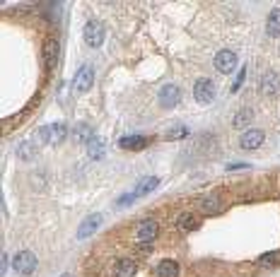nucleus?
<instances>
[{
    "instance_id": "1",
    "label": "nucleus",
    "mask_w": 280,
    "mask_h": 277,
    "mask_svg": "<svg viewBox=\"0 0 280 277\" xmlns=\"http://www.w3.org/2000/svg\"><path fill=\"white\" fill-rule=\"evenodd\" d=\"M12 268L19 275H32L37 270V256L32 251H19L17 256H15V260H12Z\"/></svg>"
},
{
    "instance_id": "2",
    "label": "nucleus",
    "mask_w": 280,
    "mask_h": 277,
    "mask_svg": "<svg viewBox=\"0 0 280 277\" xmlns=\"http://www.w3.org/2000/svg\"><path fill=\"white\" fill-rule=\"evenodd\" d=\"M82 37H85V44H87V46H92V48L102 46V41H104V24H102V22H97V19L87 22V27H85Z\"/></svg>"
},
{
    "instance_id": "3",
    "label": "nucleus",
    "mask_w": 280,
    "mask_h": 277,
    "mask_svg": "<svg viewBox=\"0 0 280 277\" xmlns=\"http://www.w3.org/2000/svg\"><path fill=\"white\" fill-rule=\"evenodd\" d=\"M193 97L201 104H210L215 99V84L210 80H198L196 87H193Z\"/></svg>"
},
{
    "instance_id": "4",
    "label": "nucleus",
    "mask_w": 280,
    "mask_h": 277,
    "mask_svg": "<svg viewBox=\"0 0 280 277\" xmlns=\"http://www.w3.org/2000/svg\"><path fill=\"white\" fill-rule=\"evenodd\" d=\"M179 99H181V89H179L177 84H167V87H162V89H159V104H162L164 109L177 106Z\"/></svg>"
},
{
    "instance_id": "5",
    "label": "nucleus",
    "mask_w": 280,
    "mask_h": 277,
    "mask_svg": "<svg viewBox=\"0 0 280 277\" xmlns=\"http://www.w3.org/2000/svg\"><path fill=\"white\" fill-rule=\"evenodd\" d=\"M239 145L244 149H256L263 145V130L259 128H249L242 133V138H239Z\"/></svg>"
},
{
    "instance_id": "6",
    "label": "nucleus",
    "mask_w": 280,
    "mask_h": 277,
    "mask_svg": "<svg viewBox=\"0 0 280 277\" xmlns=\"http://www.w3.org/2000/svg\"><path fill=\"white\" fill-rule=\"evenodd\" d=\"M92 82H94V70L90 68V65H85L82 70H80V73L75 75L73 87H75V92H90Z\"/></svg>"
},
{
    "instance_id": "7",
    "label": "nucleus",
    "mask_w": 280,
    "mask_h": 277,
    "mask_svg": "<svg viewBox=\"0 0 280 277\" xmlns=\"http://www.w3.org/2000/svg\"><path fill=\"white\" fill-rule=\"evenodd\" d=\"M215 68L220 70V73H232L234 68H237V55L232 51H220V53L215 55Z\"/></svg>"
},
{
    "instance_id": "8",
    "label": "nucleus",
    "mask_w": 280,
    "mask_h": 277,
    "mask_svg": "<svg viewBox=\"0 0 280 277\" xmlns=\"http://www.w3.org/2000/svg\"><path fill=\"white\" fill-rule=\"evenodd\" d=\"M44 60H46V70H56V65H58L56 39H46V41H44Z\"/></svg>"
},
{
    "instance_id": "9",
    "label": "nucleus",
    "mask_w": 280,
    "mask_h": 277,
    "mask_svg": "<svg viewBox=\"0 0 280 277\" xmlns=\"http://www.w3.org/2000/svg\"><path fill=\"white\" fill-rule=\"evenodd\" d=\"M135 229H138V231H135V234H138V239L148 243V241H152L155 236H157L159 227H157V222H155V220H145V222H140Z\"/></svg>"
},
{
    "instance_id": "10",
    "label": "nucleus",
    "mask_w": 280,
    "mask_h": 277,
    "mask_svg": "<svg viewBox=\"0 0 280 277\" xmlns=\"http://www.w3.org/2000/svg\"><path fill=\"white\" fill-rule=\"evenodd\" d=\"M99 224H102V214H90V217L80 224V229H77V239H85V236L94 234V229H97Z\"/></svg>"
},
{
    "instance_id": "11",
    "label": "nucleus",
    "mask_w": 280,
    "mask_h": 277,
    "mask_svg": "<svg viewBox=\"0 0 280 277\" xmlns=\"http://www.w3.org/2000/svg\"><path fill=\"white\" fill-rule=\"evenodd\" d=\"M135 270H138V265L131 258H121L116 263V277H135Z\"/></svg>"
},
{
    "instance_id": "12",
    "label": "nucleus",
    "mask_w": 280,
    "mask_h": 277,
    "mask_svg": "<svg viewBox=\"0 0 280 277\" xmlns=\"http://www.w3.org/2000/svg\"><path fill=\"white\" fill-rule=\"evenodd\" d=\"M157 176H148V178H143V181H140L138 183V188H135V191H133V195H135V198H140V195H148L150 191H155V188H157Z\"/></svg>"
},
{
    "instance_id": "13",
    "label": "nucleus",
    "mask_w": 280,
    "mask_h": 277,
    "mask_svg": "<svg viewBox=\"0 0 280 277\" xmlns=\"http://www.w3.org/2000/svg\"><path fill=\"white\" fill-rule=\"evenodd\" d=\"M157 275L159 277H179V263H174V260H162L157 265Z\"/></svg>"
},
{
    "instance_id": "14",
    "label": "nucleus",
    "mask_w": 280,
    "mask_h": 277,
    "mask_svg": "<svg viewBox=\"0 0 280 277\" xmlns=\"http://www.w3.org/2000/svg\"><path fill=\"white\" fill-rule=\"evenodd\" d=\"M266 32H268V37H278L280 34V10H273L271 12L268 24H266Z\"/></svg>"
},
{
    "instance_id": "15",
    "label": "nucleus",
    "mask_w": 280,
    "mask_h": 277,
    "mask_svg": "<svg viewBox=\"0 0 280 277\" xmlns=\"http://www.w3.org/2000/svg\"><path fill=\"white\" fill-rule=\"evenodd\" d=\"M66 133H68L66 123H53V126H51V142H53V145L63 142V140H66Z\"/></svg>"
},
{
    "instance_id": "16",
    "label": "nucleus",
    "mask_w": 280,
    "mask_h": 277,
    "mask_svg": "<svg viewBox=\"0 0 280 277\" xmlns=\"http://www.w3.org/2000/svg\"><path fill=\"white\" fill-rule=\"evenodd\" d=\"M148 145V140L145 138H123L121 140V147L123 149H140Z\"/></svg>"
},
{
    "instance_id": "17",
    "label": "nucleus",
    "mask_w": 280,
    "mask_h": 277,
    "mask_svg": "<svg viewBox=\"0 0 280 277\" xmlns=\"http://www.w3.org/2000/svg\"><path fill=\"white\" fill-rule=\"evenodd\" d=\"M75 138L80 140V142H92L94 135H92V130H90V126H77V130H75Z\"/></svg>"
},
{
    "instance_id": "18",
    "label": "nucleus",
    "mask_w": 280,
    "mask_h": 277,
    "mask_svg": "<svg viewBox=\"0 0 280 277\" xmlns=\"http://www.w3.org/2000/svg\"><path fill=\"white\" fill-rule=\"evenodd\" d=\"M278 263H280V253H263L261 258H259V265H263V268L278 265Z\"/></svg>"
},
{
    "instance_id": "19",
    "label": "nucleus",
    "mask_w": 280,
    "mask_h": 277,
    "mask_svg": "<svg viewBox=\"0 0 280 277\" xmlns=\"http://www.w3.org/2000/svg\"><path fill=\"white\" fill-rule=\"evenodd\" d=\"M275 89H278V80H275V75H266V77H263V94L275 92Z\"/></svg>"
},
{
    "instance_id": "20",
    "label": "nucleus",
    "mask_w": 280,
    "mask_h": 277,
    "mask_svg": "<svg viewBox=\"0 0 280 277\" xmlns=\"http://www.w3.org/2000/svg\"><path fill=\"white\" fill-rule=\"evenodd\" d=\"M196 227H198V220L193 214H184L181 217V229L184 231H191V229H196Z\"/></svg>"
},
{
    "instance_id": "21",
    "label": "nucleus",
    "mask_w": 280,
    "mask_h": 277,
    "mask_svg": "<svg viewBox=\"0 0 280 277\" xmlns=\"http://www.w3.org/2000/svg\"><path fill=\"white\" fill-rule=\"evenodd\" d=\"M102 152H104V142L102 140H92L90 142V155L97 159V157H102Z\"/></svg>"
},
{
    "instance_id": "22",
    "label": "nucleus",
    "mask_w": 280,
    "mask_h": 277,
    "mask_svg": "<svg viewBox=\"0 0 280 277\" xmlns=\"http://www.w3.org/2000/svg\"><path fill=\"white\" fill-rule=\"evenodd\" d=\"M217 207H220V200H217V198H206V200H203V210H206V212H215Z\"/></svg>"
},
{
    "instance_id": "23",
    "label": "nucleus",
    "mask_w": 280,
    "mask_h": 277,
    "mask_svg": "<svg viewBox=\"0 0 280 277\" xmlns=\"http://www.w3.org/2000/svg\"><path fill=\"white\" fill-rule=\"evenodd\" d=\"M251 116H254L251 111H246V109H244V111H239V116L234 118V126H244V123H246V120L251 118Z\"/></svg>"
},
{
    "instance_id": "24",
    "label": "nucleus",
    "mask_w": 280,
    "mask_h": 277,
    "mask_svg": "<svg viewBox=\"0 0 280 277\" xmlns=\"http://www.w3.org/2000/svg\"><path fill=\"white\" fill-rule=\"evenodd\" d=\"M186 133H188V130L184 128V126H179L177 130H172V133H167V138H169V140H172V138H184Z\"/></svg>"
},
{
    "instance_id": "25",
    "label": "nucleus",
    "mask_w": 280,
    "mask_h": 277,
    "mask_svg": "<svg viewBox=\"0 0 280 277\" xmlns=\"http://www.w3.org/2000/svg\"><path fill=\"white\" fill-rule=\"evenodd\" d=\"M244 75H246V68H242V70H239V75H237V82H234L232 89H239V84L244 82Z\"/></svg>"
},
{
    "instance_id": "26",
    "label": "nucleus",
    "mask_w": 280,
    "mask_h": 277,
    "mask_svg": "<svg viewBox=\"0 0 280 277\" xmlns=\"http://www.w3.org/2000/svg\"><path fill=\"white\" fill-rule=\"evenodd\" d=\"M63 277H73V275H63Z\"/></svg>"
}]
</instances>
